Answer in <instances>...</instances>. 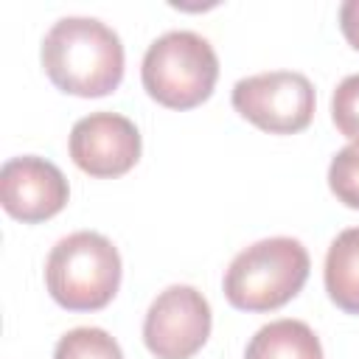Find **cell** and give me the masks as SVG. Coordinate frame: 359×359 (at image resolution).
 <instances>
[{
    "label": "cell",
    "mask_w": 359,
    "mask_h": 359,
    "mask_svg": "<svg viewBox=\"0 0 359 359\" xmlns=\"http://www.w3.org/2000/svg\"><path fill=\"white\" fill-rule=\"evenodd\" d=\"M311 269L309 250L292 236L244 247L224 272V297L238 311H275L303 289Z\"/></svg>",
    "instance_id": "cell-2"
},
{
    "label": "cell",
    "mask_w": 359,
    "mask_h": 359,
    "mask_svg": "<svg viewBox=\"0 0 359 359\" xmlns=\"http://www.w3.org/2000/svg\"><path fill=\"white\" fill-rule=\"evenodd\" d=\"M219 79L213 45L194 31L157 36L143 56L140 81L151 101L168 109H194L210 98Z\"/></svg>",
    "instance_id": "cell-4"
},
{
    "label": "cell",
    "mask_w": 359,
    "mask_h": 359,
    "mask_svg": "<svg viewBox=\"0 0 359 359\" xmlns=\"http://www.w3.org/2000/svg\"><path fill=\"white\" fill-rule=\"evenodd\" d=\"M70 160L90 177L115 180L135 168L140 160V132L118 112H90L70 129Z\"/></svg>",
    "instance_id": "cell-7"
},
{
    "label": "cell",
    "mask_w": 359,
    "mask_h": 359,
    "mask_svg": "<svg viewBox=\"0 0 359 359\" xmlns=\"http://www.w3.org/2000/svg\"><path fill=\"white\" fill-rule=\"evenodd\" d=\"M325 292L345 314H359V227L342 230L325 252Z\"/></svg>",
    "instance_id": "cell-9"
},
{
    "label": "cell",
    "mask_w": 359,
    "mask_h": 359,
    "mask_svg": "<svg viewBox=\"0 0 359 359\" xmlns=\"http://www.w3.org/2000/svg\"><path fill=\"white\" fill-rule=\"evenodd\" d=\"M210 303L188 283L163 289L143 320V342L157 359H191L210 337Z\"/></svg>",
    "instance_id": "cell-6"
},
{
    "label": "cell",
    "mask_w": 359,
    "mask_h": 359,
    "mask_svg": "<svg viewBox=\"0 0 359 359\" xmlns=\"http://www.w3.org/2000/svg\"><path fill=\"white\" fill-rule=\"evenodd\" d=\"M53 359H123V351L104 328L81 325L59 337Z\"/></svg>",
    "instance_id": "cell-11"
},
{
    "label": "cell",
    "mask_w": 359,
    "mask_h": 359,
    "mask_svg": "<svg viewBox=\"0 0 359 359\" xmlns=\"http://www.w3.org/2000/svg\"><path fill=\"white\" fill-rule=\"evenodd\" d=\"M67 196L70 185L65 174L45 157L22 154L6 160L0 168V205L22 224L56 216L67 205Z\"/></svg>",
    "instance_id": "cell-8"
},
{
    "label": "cell",
    "mask_w": 359,
    "mask_h": 359,
    "mask_svg": "<svg viewBox=\"0 0 359 359\" xmlns=\"http://www.w3.org/2000/svg\"><path fill=\"white\" fill-rule=\"evenodd\" d=\"M331 121L351 143L359 146V73L345 76L331 95Z\"/></svg>",
    "instance_id": "cell-13"
},
{
    "label": "cell",
    "mask_w": 359,
    "mask_h": 359,
    "mask_svg": "<svg viewBox=\"0 0 359 359\" xmlns=\"http://www.w3.org/2000/svg\"><path fill=\"white\" fill-rule=\"evenodd\" d=\"M314 87L303 73L266 70L233 84L236 112L269 135L303 132L314 118Z\"/></svg>",
    "instance_id": "cell-5"
},
{
    "label": "cell",
    "mask_w": 359,
    "mask_h": 359,
    "mask_svg": "<svg viewBox=\"0 0 359 359\" xmlns=\"http://www.w3.org/2000/svg\"><path fill=\"white\" fill-rule=\"evenodd\" d=\"M339 28L353 50H359V0H345L339 6Z\"/></svg>",
    "instance_id": "cell-14"
},
{
    "label": "cell",
    "mask_w": 359,
    "mask_h": 359,
    "mask_svg": "<svg viewBox=\"0 0 359 359\" xmlns=\"http://www.w3.org/2000/svg\"><path fill=\"white\" fill-rule=\"evenodd\" d=\"M56 90L79 98L109 95L123 79L121 36L95 17H62L50 25L39 50Z\"/></svg>",
    "instance_id": "cell-1"
},
{
    "label": "cell",
    "mask_w": 359,
    "mask_h": 359,
    "mask_svg": "<svg viewBox=\"0 0 359 359\" xmlns=\"http://www.w3.org/2000/svg\"><path fill=\"white\" fill-rule=\"evenodd\" d=\"M45 286L67 311H98L118 294L121 255L101 233H70L53 244L45 261Z\"/></svg>",
    "instance_id": "cell-3"
},
{
    "label": "cell",
    "mask_w": 359,
    "mask_h": 359,
    "mask_svg": "<svg viewBox=\"0 0 359 359\" xmlns=\"http://www.w3.org/2000/svg\"><path fill=\"white\" fill-rule=\"evenodd\" d=\"M244 359H323V345L306 323L275 320L252 334Z\"/></svg>",
    "instance_id": "cell-10"
},
{
    "label": "cell",
    "mask_w": 359,
    "mask_h": 359,
    "mask_svg": "<svg viewBox=\"0 0 359 359\" xmlns=\"http://www.w3.org/2000/svg\"><path fill=\"white\" fill-rule=\"evenodd\" d=\"M328 188L345 208L359 210V146L351 143L331 157L328 165Z\"/></svg>",
    "instance_id": "cell-12"
}]
</instances>
